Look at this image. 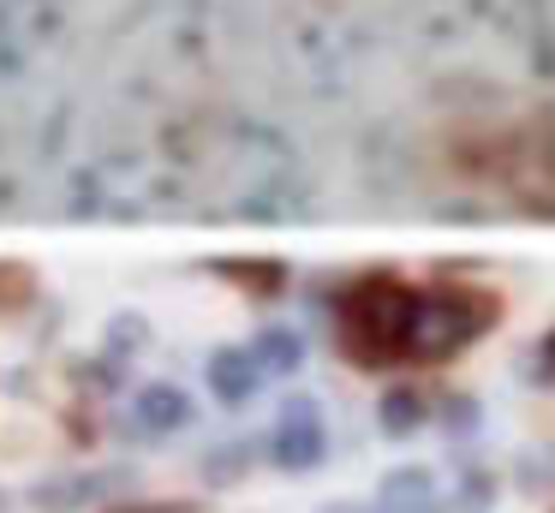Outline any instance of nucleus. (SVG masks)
<instances>
[{
	"label": "nucleus",
	"instance_id": "f03ea898",
	"mask_svg": "<svg viewBox=\"0 0 555 513\" xmlns=\"http://www.w3.org/2000/svg\"><path fill=\"white\" fill-rule=\"evenodd\" d=\"M138 513H173V508H138Z\"/></svg>",
	"mask_w": 555,
	"mask_h": 513
},
{
	"label": "nucleus",
	"instance_id": "f257e3e1",
	"mask_svg": "<svg viewBox=\"0 0 555 513\" xmlns=\"http://www.w3.org/2000/svg\"><path fill=\"white\" fill-rule=\"evenodd\" d=\"M495 298L478 286L412 293L400 281H359L340 298V346L359 364H406V358H448L478 329H490Z\"/></svg>",
	"mask_w": 555,
	"mask_h": 513
}]
</instances>
